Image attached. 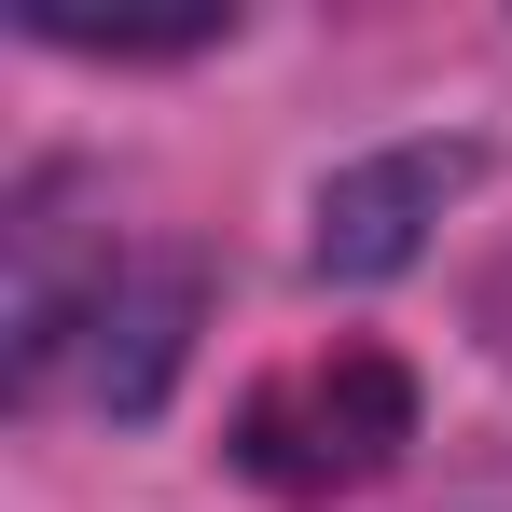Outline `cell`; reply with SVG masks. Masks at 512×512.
I'll return each instance as SVG.
<instances>
[{"mask_svg":"<svg viewBox=\"0 0 512 512\" xmlns=\"http://www.w3.org/2000/svg\"><path fill=\"white\" fill-rule=\"evenodd\" d=\"M471 180H485V139H402V153L333 167V180H319V208H305V222H319V236H305V250H319V277H333V291L402 277V263L429 250V222H443Z\"/></svg>","mask_w":512,"mask_h":512,"instance_id":"obj_1","label":"cell"},{"mask_svg":"<svg viewBox=\"0 0 512 512\" xmlns=\"http://www.w3.org/2000/svg\"><path fill=\"white\" fill-rule=\"evenodd\" d=\"M194 333H208V263L194 250L139 263V277L111 291V333H97V402H111V416H167Z\"/></svg>","mask_w":512,"mask_h":512,"instance_id":"obj_2","label":"cell"},{"mask_svg":"<svg viewBox=\"0 0 512 512\" xmlns=\"http://www.w3.org/2000/svg\"><path fill=\"white\" fill-rule=\"evenodd\" d=\"M14 28L56 56H208L236 14L222 0H14Z\"/></svg>","mask_w":512,"mask_h":512,"instance_id":"obj_3","label":"cell"},{"mask_svg":"<svg viewBox=\"0 0 512 512\" xmlns=\"http://www.w3.org/2000/svg\"><path fill=\"white\" fill-rule=\"evenodd\" d=\"M319 416H333L346 471H388V457L416 443L429 388H416V360H402V346H333V360H319Z\"/></svg>","mask_w":512,"mask_h":512,"instance_id":"obj_4","label":"cell"},{"mask_svg":"<svg viewBox=\"0 0 512 512\" xmlns=\"http://www.w3.org/2000/svg\"><path fill=\"white\" fill-rule=\"evenodd\" d=\"M236 471H250L263 499H319V485H333V457H291V402H250V429H236Z\"/></svg>","mask_w":512,"mask_h":512,"instance_id":"obj_5","label":"cell"}]
</instances>
